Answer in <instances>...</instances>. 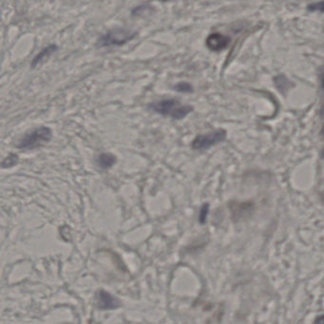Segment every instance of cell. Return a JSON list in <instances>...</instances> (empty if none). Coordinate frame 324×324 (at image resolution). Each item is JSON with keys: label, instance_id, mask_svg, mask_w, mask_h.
<instances>
[{"label": "cell", "instance_id": "e0dca14e", "mask_svg": "<svg viewBox=\"0 0 324 324\" xmlns=\"http://www.w3.org/2000/svg\"><path fill=\"white\" fill-rule=\"evenodd\" d=\"M322 157H323V158L324 159V150H323V152H322Z\"/></svg>", "mask_w": 324, "mask_h": 324}, {"label": "cell", "instance_id": "6da1fadb", "mask_svg": "<svg viewBox=\"0 0 324 324\" xmlns=\"http://www.w3.org/2000/svg\"><path fill=\"white\" fill-rule=\"evenodd\" d=\"M148 108L162 116L181 120L193 111V107L181 103L177 99H164L148 105Z\"/></svg>", "mask_w": 324, "mask_h": 324}, {"label": "cell", "instance_id": "8992f818", "mask_svg": "<svg viewBox=\"0 0 324 324\" xmlns=\"http://www.w3.org/2000/svg\"><path fill=\"white\" fill-rule=\"evenodd\" d=\"M230 43V38L220 33H213L209 35L206 40L208 49L212 52H220L227 48Z\"/></svg>", "mask_w": 324, "mask_h": 324}, {"label": "cell", "instance_id": "277c9868", "mask_svg": "<svg viewBox=\"0 0 324 324\" xmlns=\"http://www.w3.org/2000/svg\"><path fill=\"white\" fill-rule=\"evenodd\" d=\"M226 137L224 130H216L207 134L197 135L191 143V147L194 150H207L209 147L222 142Z\"/></svg>", "mask_w": 324, "mask_h": 324}, {"label": "cell", "instance_id": "3957f363", "mask_svg": "<svg viewBox=\"0 0 324 324\" xmlns=\"http://www.w3.org/2000/svg\"><path fill=\"white\" fill-rule=\"evenodd\" d=\"M136 36V32H131L125 29H115L102 36L98 40V45L101 47L122 46L131 41Z\"/></svg>", "mask_w": 324, "mask_h": 324}, {"label": "cell", "instance_id": "7a4b0ae2", "mask_svg": "<svg viewBox=\"0 0 324 324\" xmlns=\"http://www.w3.org/2000/svg\"><path fill=\"white\" fill-rule=\"evenodd\" d=\"M52 129L44 126L29 130L18 141L16 147L24 150L36 149L49 143L52 140Z\"/></svg>", "mask_w": 324, "mask_h": 324}, {"label": "cell", "instance_id": "4fadbf2b", "mask_svg": "<svg viewBox=\"0 0 324 324\" xmlns=\"http://www.w3.org/2000/svg\"><path fill=\"white\" fill-rule=\"evenodd\" d=\"M307 10L309 12H319L324 13V0H321L319 2L311 3L307 6Z\"/></svg>", "mask_w": 324, "mask_h": 324}, {"label": "cell", "instance_id": "2e32d148", "mask_svg": "<svg viewBox=\"0 0 324 324\" xmlns=\"http://www.w3.org/2000/svg\"><path fill=\"white\" fill-rule=\"evenodd\" d=\"M322 201H323V203L324 204V191L322 193Z\"/></svg>", "mask_w": 324, "mask_h": 324}, {"label": "cell", "instance_id": "d6986e66", "mask_svg": "<svg viewBox=\"0 0 324 324\" xmlns=\"http://www.w3.org/2000/svg\"><path fill=\"white\" fill-rule=\"evenodd\" d=\"M323 133H324V129H323Z\"/></svg>", "mask_w": 324, "mask_h": 324}, {"label": "cell", "instance_id": "9c48e42d", "mask_svg": "<svg viewBox=\"0 0 324 324\" xmlns=\"http://www.w3.org/2000/svg\"><path fill=\"white\" fill-rule=\"evenodd\" d=\"M19 162V157L15 153H10L1 163L2 169H10L16 166Z\"/></svg>", "mask_w": 324, "mask_h": 324}, {"label": "cell", "instance_id": "7c38bea8", "mask_svg": "<svg viewBox=\"0 0 324 324\" xmlns=\"http://www.w3.org/2000/svg\"><path fill=\"white\" fill-rule=\"evenodd\" d=\"M208 213H209V205L204 204L202 208H200V212H199V222L201 224H205L207 222Z\"/></svg>", "mask_w": 324, "mask_h": 324}, {"label": "cell", "instance_id": "5b68a950", "mask_svg": "<svg viewBox=\"0 0 324 324\" xmlns=\"http://www.w3.org/2000/svg\"><path fill=\"white\" fill-rule=\"evenodd\" d=\"M94 302L96 307L101 311L115 310L122 305L119 298L103 289H100L95 293Z\"/></svg>", "mask_w": 324, "mask_h": 324}, {"label": "cell", "instance_id": "52a82bcc", "mask_svg": "<svg viewBox=\"0 0 324 324\" xmlns=\"http://www.w3.org/2000/svg\"><path fill=\"white\" fill-rule=\"evenodd\" d=\"M116 156L109 152H103L96 157L95 163L102 169H108L112 168L116 164Z\"/></svg>", "mask_w": 324, "mask_h": 324}, {"label": "cell", "instance_id": "9a60e30c", "mask_svg": "<svg viewBox=\"0 0 324 324\" xmlns=\"http://www.w3.org/2000/svg\"><path fill=\"white\" fill-rule=\"evenodd\" d=\"M321 114H322L323 116H324V106H323V108H322V110H321Z\"/></svg>", "mask_w": 324, "mask_h": 324}, {"label": "cell", "instance_id": "ba28073f", "mask_svg": "<svg viewBox=\"0 0 324 324\" xmlns=\"http://www.w3.org/2000/svg\"><path fill=\"white\" fill-rule=\"evenodd\" d=\"M57 51V46L56 45H49L46 48H44L41 52L37 53V55L34 58L33 62H32V67H36L40 63H42L43 61L47 60L52 54Z\"/></svg>", "mask_w": 324, "mask_h": 324}, {"label": "cell", "instance_id": "30bf717a", "mask_svg": "<svg viewBox=\"0 0 324 324\" xmlns=\"http://www.w3.org/2000/svg\"><path fill=\"white\" fill-rule=\"evenodd\" d=\"M274 82L276 84L277 89H279L281 91H287V89L290 87V82L288 81V79L284 76V75H279L274 78Z\"/></svg>", "mask_w": 324, "mask_h": 324}, {"label": "cell", "instance_id": "ac0fdd59", "mask_svg": "<svg viewBox=\"0 0 324 324\" xmlns=\"http://www.w3.org/2000/svg\"><path fill=\"white\" fill-rule=\"evenodd\" d=\"M161 1H163V2H166V1H169V0H161Z\"/></svg>", "mask_w": 324, "mask_h": 324}, {"label": "cell", "instance_id": "5bb4252c", "mask_svg": "<svg viewBox=\"0 0 324 324\" xmlns=\"http://www.w3.org/2000/svg\"><path fill=\"white\" fill-rule=\"evenodd\" d=\"M321 84H322V88L324 91V70L323 71L322 74H321Z\"/></svg>", "mask_w": 324, "mask_h": 324}, {"label": "cell", "instance_id": "8fae6325", "mask_svg": "<svg viewBox=\"0 0 324 324\" xmlns=\"http://www.w3.org/2000/svg\"><path fill=\"white\" fill-rule=\"evenodd\" d=\"M173 89L178 92H183V93H189L193 91L192 85L187 82H179L174 86Z\"/></svg>", "mask_w": 324, "mask_h": 324}]
</instances>
